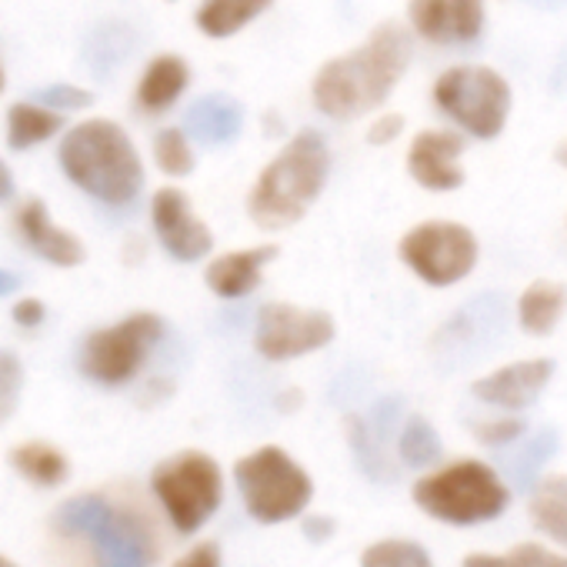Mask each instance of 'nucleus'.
<instances>
[{
  "mask_svg": "<svg viewBox=\"0 0 567 567\" xmlns=\"http://www.w3.org/2000/svg\"><path fill=\"white\" fill-rule=\"evenodd\" d=\"M411 68V34L384 21L358 48L324 61L311 78V104L328 121L351 124L378 114Z\"/></svg>",
  "mask_w": 567,
  "mask_h": 567,
  "instance_id": "1",
  "label": "nucleus"
},
{
  "mask_svg": "<svg viewBox=\"0 0 567 567\" xmlns=\"http://www.w3.org/2000/svg\"><path fill=\"white\" fill-rule=\"evenodd\" d=\"M331 177V147L321 131L291 134L254 177L247 190V217L257 230H288L301 224L321 200Z\"/></svg>",
  "mask_w": 567,
  "mask_h": 567,
  "instance_id": "2",
  "label": "nucleus"
},
{
  "mask_svg": "<svg viewBox=\"0 0 567 567\" xmlns=\"http://www.w3.org/2000/svg\"><path fill=\"white\" fill-rule=\"evenodd\" d=\"M58 161L74 187L111 207L131 204L144 187V164L131 134L104 117L71 127L61 141Z\"/></svg>",
  "mask_w": 567,
  "mask_h": 567,
  "instance_id": "3",
  "label": "nucleus"
},
{
  "mask_svg": "<svg viewBox=\"0 0 567 567\" xmlns=\"http://www.w3.org/2000/svg\"><path fill=\"white\" fill-rule=\"evenodd\" d=\"M54 527L91 547L94 567H154V537L147 524L104 494H78L54 514Z\"/></svg>",
  "mask_w": 567,
  "mask_h": 567,
  "instance_id": "4",
  "label": "nucleus"
},
{
  "mask_svg": "<svg viewBox=\"0 0 567 567\" xmlns=\"http://www.w3.org/2000/svg\"><path fill=\"white\" fill-rule=\"evenodd\" d=\"M434 107L467 137L497 141L514 111V91L497 68L454 64L431 87Z\"/></svg>",
  "mask_w": 567,
  "mask_h": 567,
  "instance_id": "5",
  "label": "nucleus"
},
{
  "mask_svg": "<svg viewBox=\"0 0 567 567\" xmlns=\"http://www.w3.org/2000/svg\"><path fill=\"white\" fill-rule=\"evenodd\" d=\"M507 501L511 491L504 487L497 471L474 457L454 461L414 484V504L454 527L494 520L504 514Z\"/></svg>",
  "mask_w": 567,
  "mask_h": 567,
  "instance_id": "6",
  "label": "nucleus"
},
{
  "mask_svg": "<svg viewBox=\"0 0 567 567\" xmlns=\"http://www.w3.org/2000/svg\"><path fill=\"white\" fill-rule=\"evenodd\" d=\"M234 481L247 514L260 524L291 520L315 497V484L308 471L288 451H280L274 444L240 457L234 464Z\"/></svg>",
  "mask_w": 567,
  "mask_h": 567,
  "instance_id": "7",
  "label": "nucleus"
},
{
  "mask_svg": "<svg viewBox=\"0 0 567 567\" xmlns=\"http://www.w3.org/2000/svg\"><path fill=\"white\" fill-rule=\"evenodd\" d=\"M398 257L421 284L444 291L474 274L481 260V240L461 220L431 217L404 230L398 240Z\"/></svg>",
  "mask_w": 567,
  "mask_h": 567,
  "instance_id": "8",
  "label": "nucleus"
},
{
  "mask_svg": "<svg viewBox=\"0 0 567 567\" xmlns=\"http://www.w3.org/2000/svg\"><path fill=\"white\" fill-rule=\"evenodd\" d=\"M151 491L161 501L167 520L177 534L200 530L210 514L220 507L224 477L210 454L204 451H181L161 461L151 474Z\"/></svg>",
  "mask_w": 567,
  "mask_h": 567,
  "instance_id": "9",
  "label": "nucleus"
},
{
  "mask_svg": "<svg viewBox=\"0 0 567 567\" xmlns=\"http://www.w3.org/2000/svg\"><path fill=\"white\" fill-rule=\"evenodd\" d=\"M164 338V318L154 311L127 315L124 321L94 331L81 348V371L94 384L121 388L147 364L151 351Z\"/></svg>",
  "mask_w": 567,
  "mask_h": 567,
  "instance_id": "10",
  "label": "nucleus"
},
{
  "mask_svg": "<svg viewBox=\"0 0 567 567\" xmlns=\"http://www.w3.org/2000/svg\"><path fill=\"white\" fill-rule=\"evenodd\" d=\"M338 334V324L328 311L301 308L291 301H267L257 308L254 321V351L270 361H298L315 351H324Z\"/></svg>",
  "mask_w": 567,
  "mask_h": 567,
  "instance_id": "11",
  "label": "nucleus"
},
{
  "mask_svg": "<svg viewBox=\"0 0 567 567\" xmlns=\"http://www.w3.org/2000/svg\"><path fill=\"white\" fill-rule=\"evenodd\" d=\"M464 151H467V141L461 137V131L424 127L408 144V154H404L408 177L431 194H451L464 187L467 181L464 164H461Z\"/></svg>",
  "mask_w": 567,
  "mask_h": 567,
  "instance_id": "12",
  "label": "nucleus"
},
{
  "mask_svg": "<svg viewBox=\"0 0 567 567\" xmlns=\"http://www.w3.org/2000/svg\"><path fill=\"white\" fill-rule=\"evenodd\" d=\"M151 224L161 247L181 264H194L214 250V230L197 217L194 204L177 187H161L151 197Z\"/></svg>",
  "mask_w": 567,
  "mask_h": 567,
  "instance_id": "13",
  "label": "nucleus"
},
{
  "mask_svg": "<svg viewBox=\"0 0 567 567\" xmlns=\"http://www.w3.org/2000/svg\"><path fill=\"white\" fill-rule=\"evenodd\" d=\"M484 0H408V28L434 48H461L484 34Z\"/></svg>",
  "mask_w": 567,
  "mask_h": 567,
  "instance_id": "14",
  "label": "nucleus"
},
{
  "mask_svg": "<svg viewBox=\"0 0 567 567\" xmlns=\"http://www.w3.org/2000/svg\"><path fill=\"white\" fill-rule=\"evenodd\" d=\"M550 378H554L550 358H524V361H511V364L477 378L471 384V394L481 404H491L501 411H524L544 394Z\"/></svg>",
  "mask_w": 567,
  "mask_h": 567,
  "instance_id": "15",
  "label": "nucleus"
},
{
  "mask_svg": "<svg viewBox=\"0 0 567 567\" xmlns=\"http://www.w3.org/2000/svg\"><path fill=\"white\" fill-rule=\"evenodd\" d=\"M277 257H280L277 244H254V247H237V250L217 254L204 267V284H207V291L220 301H240L260 288L264 270Z\"/></svg>",
  "mask_w": 567,
  "mask_h": 567,
  "instance_id": "16",
  "label": "nucleus"
},
{
  "mask_svg": "<svg viewBox=\"0 0 567 567\" xmlns=\"http://www.w3.org/2000/svg\"><path fill=\"white\" fill-rule=\"evenodd\" d=\"M18 230H21L24 244H28L38 257H44V260H51V264H58V267H78V264H84V257H87L84 240H81L78 234L58 227V224L51 220L48 204L38 200V197H31V200L21 204V210H18Z\"/></svg>",
  "mask_w": 567,
  "mask_h": 567,
  "instance_id": "17",
  "label": "nucleus"
},
{
  "mask_svg": "<svg viewBox=\"0 0 567 567\" xmlns=\"http://www.w3.org/2000/svg\"><path fill=\"white\" fill-rule=\"evenodd\" d=\"M514 315H517V328L527 338H550L557 331L560 318L567 315V284L554 280V277L530 280L517 295Z\"/></svg>",
  "mask_w": 567,
  "mask_h": 567,
  "instance_id": "18",
  "label": "nucleus"
},
{
  "mask_svg": "<svg viewBox=\"0 0 567 567\" xmlns=\"http://www.w3.org/2000/svg\"><path fill=\"white\" fill-rule=\"evenodd\" d=\"M184 131L200 144H230L244 131V104L230 94H204L184 114Z\"/></svg>",
  "mask_w": 567,
  "mask_h": 567,
  "instance_id": "19",
  "label": "nucleus"
},
{
  "mask_svg": "<svg viewBox=\"0 0 567 567\" xmlns=\"http://www.w3.org/2000/svg\"><path fill=\"white\" fill-rule=\"evenodd\" d=\"M187 84H190V64L181 54H157L137 81V104L147 114H164L181 101Z\"/></svg>",
  "mask_w": 567,
  "mask_h": 567,
  "instance_id": "20",
  "label": "nucleus"
},
{
  "mask_svg": "<svg viewBox=\"0 0 567 567\" xmlns=\"http://www.w3.org/2000/svg\"><path fill=\"white\" fill-rule=\"evenodd\" d=\"M270 8L274 0H200L194 11V28L210 41H230Z\"/></svg>",
  "mask_w": 567,
  "mask_h": 567,
  "instance_id": "21",
  "label": "nucleus"
},
{
  "mask_svg": "<svg viewBox=\"0 0 567 567\" xmlns=\"http://www.w3.org/2000/svg\"><path fill=\"white\" fill-rule=\"evenodd\" d=\"M8 464L34 487H61L71 477V461L48 441H24L11 447Z\"/></svg>",
  "mask_w": 567,
  "mask_h": 567,
  "instance_id": "22",
  "label": "nucleus"
},
{
  "mask_svg": "<svg viewBox=\"0 0 567 567\" xmlns=\"http://www.w3.org/2000/svg\"><path fill=\"white\" fill-rule=\"evenodd\" d=\"M64 127V117L44 104H14L8 111V144L11 151H31L44 141H51Z\"/></svg>",
  "mask_w": 567,
  "mask_h": 567,
  "instance_id": "23",
  "label": "nucleus"
},
{
  "mask_svg": "<svg viewBox=\"0 0 567 567\" xmlns=\"http://www.w3.org/2000/svg\"><path fill=\"white\" fill-rule=\"evenodd\" d=\"M530 520L554 544L567 547V477H547L534 487Z\"/></svg>",
  "mask_w": 567,
  "mask_h": 567,
  "instance_id": "24",
  "label": "nucleus"
},
{
  "mask_svg": "<svg viewBox=\"0 0 567 567\" xmlns=\"http://www.w3.org/2000/svg\"><path fill=\"white\" fill-rule=\"evenodd\" d=\"M398 454L408 467H431L441 461L444 454V444H441V434L434 431V424L421 414H411L404 424H401V434H398Z\"/></svg>",
  "mask_w": 567,
  "mask_h": 567,
  "instance_id": "25",
  "label": "nucleus"
},
{
  "mask_svg": "<svg viewBox=\"0 0 567 567\" xmlns=\"http://www.w3.org/2000/svg\"><path fill=\"white\" fill-rule=\"evenodd\" d=\"M154 164L167 177H190L194 167H197V157H194V147H190V134L184 127L157 131V137H154Z\"/></svg>",
  "mask_w": 567,
  "mask_h": 567,
  "instance_id": "26",
  "label": "nucleus"
},
{
  "mask_svg": "<svg viewBox=\"0 0 567 567\" xmlns=\"http://www.w3.org/2000/svg\"><path fill=\"white\" fill-rule=\"evenodd\" d=\"M361 567H434L431 554L417 540H378L364 550Z\"/></svg>",
  "mask_w": 567,
  "mask_h": 567,
  "instance_id": "27",
  "label": "nucleus"
},
{
  "mask_svg": "<svg viewBox=\"0 0 567 567\" xmlns=\"http://www.w3.org/2000/svg\"><path fill=\"white\" fill-rule=\"evenodd\" d=\"M464 567H567V557L540 544H517L507 554H471Z\"/></svg>",
  "mask_w": 567,
  "mask_h": 567,
  "instance_id": "28",
  "label": "nucleus"
},
{
  "mask_svg": "<svg viewBox=\"0 0 567 567\" xmlns=\"http://www.w3.org/2000/svg\"><path fill=\"white\" fill-rule=\"evenodd\" d=\"M24 391V364L14 351L0 348V424H8L21 404Z\"/></svg>",
  "mask_w": 567,
  "mask_h": 567,
  "instance_id": "29",
  "label": "nucleus"
},
{
  "mask_svg": "<svg viewBox=\"0 0 567 567\" xmlns=\"http://www.w3.org/2000/svg\"><path fill=\"white\" fill-rule=\"evenodd\" d=\"M38 104L51 107V111H84L94 104V94L78 87V84H51L44 91H38Z\"/></svg>",
  "mask_w": 567,
  "mask_h": 567,
  "instance_id": "30",
  "label": "nucleus"
},
{
  "mask_svg": "<svg viewBox=\"0 0 567 567\" xmlns=\"http://www.w3.org/2000/svg\"><path fill=\"white\" fill-rule=\"evenodd\" d=\"M471 434L481 441V444H491V447H504V444H514L520 434H524V421L520 417H494V421H474L471 424Z\"/></svg>",
  "mask_w": 567,
  "mask_h": 567,
  "instance_id": "31",
  "label": "nucleus"
},
{
  "mask_svg": "<svg viewBox=\"0 0 567 567\" xmlns=\"http://www.w3.org/2000/svg\"><path fill=\"white\" fill-rule=\"evenodd\" d=\"M404 127H408L404 114L384 111V114H378V117L371 121V127H368V144H371V147H391L398 137H404Z\"/></svg>",
  "mask_w": 567,
  "mask_h": 567,
  "instance_id": "32",
  "label": "nucleus"
},
{
  "mask_svg": "<svg viewBox=\"0 0 567 567\" xmlns=\"http://www.w3.org/2000/svg\"><path fill=\"white\" fill-rule=\"evenodd\" d=\"M44 318H48V308L38 301V298H24V301H18L14 305V321L21 324V328H41L44 324Z\"/></svg>",
  "mask_w": 567,
  "mask_h": 567,
  "instance_id": "33",
  "label": "nucleus"
},
{
  "mask_svg": "<svg viewBox=\"0 0 567 567\" xmlns=\"http://www.w3.org/2000/svg\"><path fill=\"white\" fill-rule=\"evenodd\" d=\"M174 567H220V550L217 544H197Z\"/></svg>",
  "mask_w": 567,
  "mask_h": 567,
  "instance_id": "34",
  "label": "nucleus"
},
{
  "mask_svg": "<svg viewBox=\"0 0 567 567\" xmlns=\"http://www.w3.org/2000/svg\"><path fill=\"white\" fill-rule=\"evenodd\" d=\"M305 530H308L311 540H328V537L334 534V524H331L328 517H311V520L305 524Z\"/></svg>",
  "mask_w": 567,
  "mask_h": 567,
  "instance_id": "35",
  "label": "nucleus"
},
{
  "mask_svg": "<svg viewBox=\"0 0 567 567\" xmlns=\"http://www.w3.org/2000/svg\"><path fill=\"white\" fill-rule=\"evenodd\" d=\"M11 194H14V174L4 161H0V200H11Z\"/></svg>",
  "mask_w": 567,
  "mask_h": 567,
  "instance_id": "36",
  "label": "nucleus"
},
{
  "mask_svg": "<svg viewBox=\"0 0 567 567\" xmlns=\"http://www.w3.org/2000/svg\"><path fill=\"white\" fill-rule=\"evenodd\" d=\"M21 288V277L11 270H0V298H11Z\"/></svg>",
  "mask_w": 567,
  "mask_h": 567,
  "instance_id": "37",
  "label": "nucleus"
},
{
  "mask_svg": "<svg viewBox=\"0 0 567 567\" xmlns=\"http://www.w3.org/2000/svg\"><path fill=\"white\" fill-rule=\"evenodd\" d=\"M554 161H557V164H560V167L567 171V137H564V141H560V144L554 147Z\"/></svg>",
  "mask_w": 567,
  "mask_h": 567,
  "instance_id": "38",
  "label": "nucleus"
},
{
  "mask_svg": "<svg viewBox=\"0 0 567 567\" xmlns=\"http://www.w3.org/2000/svg\"><path fill=\"white\" fill-rule=\"evenodd\" d=\"M540 8H567V0H537Z\"/></svg>",
  "mask_w": 567,
  "mask_h": 567,
  "instance_id": "39",
  "label": "nucleus"
},
{
  "mask_svg": "<svg viewBox=\"0 0 567 567\" xmlns=\"http://www.w3.org/2000/svg\"><path fill=\"white\" fill-rule=\"evenodd\" d=\"M4 87H8V74H4V68H0V94H4Z\"/></svg>",
  "mask_w": 567,
  "mask_h": 567,
  "instance_id": "40",
  "label": "nucleus"
},
{
  "mask_svg": "<svg viewBox=\"0 0 567 567\" xmlns=\"http://www.w3.org/2000/svg\"><path fill=\"white\" fill-rule=\"evenodd\" d=\"M0 567H18V564H14L11 557H4V554H0Z\"/></svg>",
  "mask_w": 567,
  "mask_h": 567,
  "instance_id": "41",
  "label": "nucleus"
},
{
  "mask_svg": "<svg viewBox=\"0 0 567 567\" xmlns=\"http://www.w3.org/2000/svg\"><path fill=\"white\" fill-rule=\"evenodd\" d=\"M167 4H174V0H167Z\"/></svg>",
  "mask_w": 567,
  "mask_h": 567,
  "instance_id": "42",
  "label": "nucleus"
}]
</instances>
